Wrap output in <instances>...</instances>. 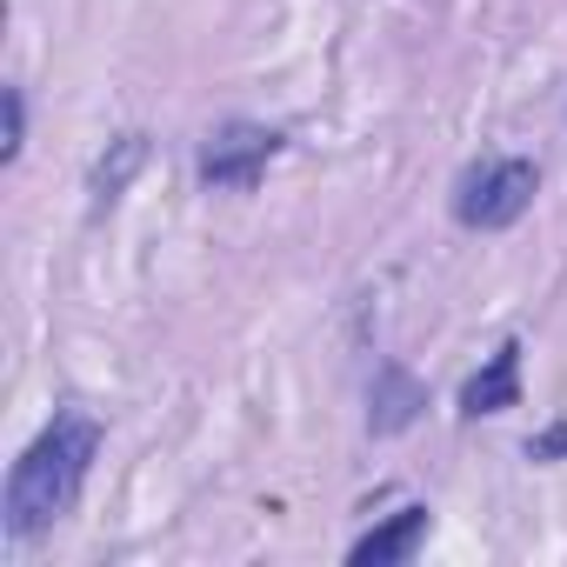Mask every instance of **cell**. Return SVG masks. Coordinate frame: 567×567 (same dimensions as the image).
<instances>
[{
    "label": "cell",
    "instance_id": "6da1fadb",
    "mask_svg": "<svg viewBox=\"0 0 567 567\" xmlns=\"http://www.w3.org/2000/svg\"><path fill=\"white\" fill-rule=\"evenodd\" d=\"M94 447H101V427L87 414H54V427L34 434V447L8 474V507H0L8 540H34L74 507V494L94 467Z\"/></svg>",
    "mask_w": 567,
    "mask_h": 567
},
{
    "label": "cell",
    "instance_id": "277c9868",
    "mask_svg": "<svg viewBox=\"0 0 567 567\" xmlns=\"http://www.w3.org/2000/svg\"><path fill=\"white\" fill-rule=\"evenodd\" d=\"M421 534H427V507H401L388 527H374L368 540H354V567H394V560H408L421 547Z\"/></svg>",
    "mask_w": 567,
    "mask_h": 567
},
{
    "label": "cell",
    "instance_id": "8992f818",
    "mask_svg": "<svg viewBox=\"0 0 567 567\" xmlns=\"http://www.w3.org/2000/svg\"><path fill=\"white\" fill-rule=\"evenodd\" d=\"M414 408H421V388H414L401 368H388V374H381V394H374V427L394 434V427L414 421Z\"/></svg>",
    "mask_w": 567,
    "mask_h": 567
},
{
    "label": "cell",
    "instance_id": "7a4b0ae2",
    "mask_svg": "<svg viewBox=\"0 0 567 567\" xmlns=\"http://www.w3.org/2000/svg\"><path fill=\"white\" fill-rule=\"evenodd\" d=\"M534 194H540V167L514 161V154H494V161H481L454 181V220L494 234V227H514L534 207Z\"/></svg>",
    "mask_w": 567,
    "mask_h": 567
},
{
    "label": "cell",
    "instance_id": "5b68a950",
    "mask_svg": "<svg viewBox=\"0 0 567 567\" xmlns=\"http://www.w3.org/2000/svg\"><path fill=\"white\" fill-rule=\"evenodd\" d=\"M514 401H520V348L507 341V348L487 361V374L467 381L461 408H467V414H501V408H514Z\"/></svg>",
    "mask_w": 567,
    "mask_h": 567
},
{
    "label": "cell",
    "instance_id": "3957f363",
    "mask_svg": "<svg viewBox=\"0 0 567 567\" xmlns=\"http://www.w3.org/2000/svg\"><path fill=\"white\" fill-rule=\"evenodd\" d=\"M274 154H280V134H274V127L234 121V127L207 134V147H200V181H214V187H254Z\"/></svg>",
    "mask_w": 567,
    "mask_h": 567
},
{
    "label": "cell",
    "instance_id": "52a82bcc",
    "mask_svg": "<svg viewBox=\"0 0 567 567\" xmlns=\"http://www.w3.org/2000/svg\"><path fill=\"white\" fill-rule=\"evenodd\" d=\"M21 134H28V107H21V94L8 87V147H0V154H8V161L21 154Z\"/></svg>",
    "mask_w": 567,
    "mask_h": 567
}]
</instances>
